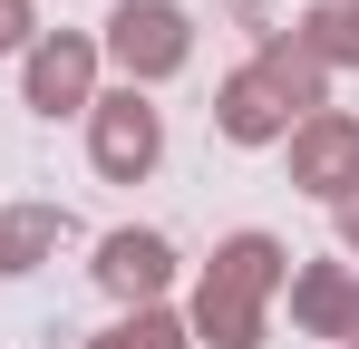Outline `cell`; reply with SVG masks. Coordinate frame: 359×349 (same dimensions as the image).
Returning a JSON list of instances; mask_svg holds the SVG:
<instances>
[{
  "label": "cell",
  "mask_w": 359,
  "mask_h": 349,
  "mask_svg": "<svg viewBox=\"0 0 359 349\" xmlns=\"http://www.w3.org/2000/svg\"><path fill=\"white\" fill-rule=\"evenodd\" d=\"M156 272H165V242H146V233H117L107 242V282L117 291H156Z\"/></svg>",
  "instance_id": "cell-1"
},
{
  "label": "cell",
  "mask_w": 359,
  "mask_h": 349,
  "mask_svg": "<svg viewBox=\"0 0 359 349\" xmlns=\"http://www.w3.org/2000/svg\"><path fill=\"white\" fill-rule=\"evenodd\" d=\"M117 49L126 58H175V20H165V10H126V20H117Z\"/></svg>",
  "instance_id": "cell-2"
},
{
  "label": "cell",
  "mask_w": 359,
  "mask_h": 349,
  "mask_svg": "<svg viewBox=\"0 0 359 349\" xmlns=\"http://www.w3.org/2000/svg\"><path fill=\"white\" fill-rule=\"evenodd\" d=\"M146 156H156V126L146 116H117L107 126V165H146Z\"/></svg>",
  "instance_id": "cell-3"
},
{
  "label": "cell",
  "mask_w": 359,
  "mask_h": 349,
  "mask_svg": "<svg viewBox=\"0 0 359 349\" xmlns=\"http://www.w3.org/2000/svg\"><path fill=\"white\" fill-rule=\"evenodd\" d=\"M68 88H78V58H68V49H59V58H49V68H39V97H49V107H59Z\"/></svg>",
  "instance_id": "cell-4"
},
{
  "label": "cell",
  "mask_w": 359,
  "mask_h": 349,
  "mask_svg": "<svg viewBox=\"0 0 359 349\" xmlns=\"http://www.w3.org/2000/svg\"><path fill=\"white\" fill-rule=\"evenodd\" d=\"M0 39H10V0H0Z\"/></svg>",
  "instance_id": "cell-5"
}]
</instances>
